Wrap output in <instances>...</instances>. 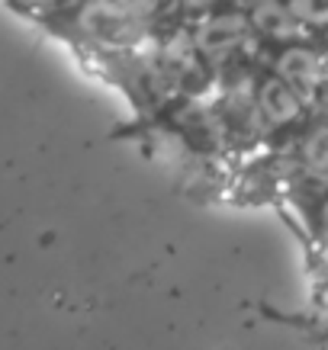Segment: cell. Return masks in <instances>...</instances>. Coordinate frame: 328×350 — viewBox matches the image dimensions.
Segmentation results:
<instances>
[{"mask_svg":"<svg viewBox=\"0 0 328 350\" xmlns=\"http://www.w3.org/2000/svg\"><path fill=\"white\" fill-rule=\"evenodd\" d=\"M325 228H328V206H325Z\"/></svg>","mask_w":328,"mask_h":350,"instance_id":"obj_10","label":"cell"},{"mask_svg":"<svg viewBox=\"0 0 328 350\" xmlns=\"http://www.w3.org/2000/svg\"><path fill=\"white\" fill-rule=\"evenodd\" d=\"M244 29H248V20H244L242 13H223V16H212L210 23H203L200 36H197V45L206 55H223L232 45L242 42Z\"/></svg>","mask_w":328,"mask_h":350,"instance_id":"obj_2","label":"cell"},{"mask_svg":"<svg viewBox=\"0 0 328 350\" xmlns=\"http://www.w3.org/2000/svg\"><path fill=\"white\" fill-rule=\"evenodd\" d=\"M261 113H264L270 122L283 126V122H293L299 116V94L286 84L283 77L280 81H267L261 87Z\"/></svg>","mask_w":328,"mask_h":350,"instance_id":"obj_4","label":"cell"},{"mask_svg":"<svg viewBox=\"0 0 328 350\" xmlns=\"http://www.w3.org/2000/svg\"><path fill=\"white\" fill-rule=\"evenodd\" d=\"M257 3H261V0H257Z\"/></svg>","mask_w":328,"mask_h":350,"instance_id":"obj_11","label":"cell"},{"mask_svg":"<svg viewBox=\"0 0 328 350\" xmlns=\"http://www.w3.org/2000/svg\"><path fill=\"white\" fill-rule=\"evenodd\" d=\"M81 29L106 45H132L142 36V16L129 13L119 0H90L77 16Z\"/></svg>","mask_w":328,"mask_h":350,"instance_id":"obj_1","label":"cell"},{"mask_svg":"<svg viewBox=\"0 0 328 350\" xmlns=\"http://www.w3.org/2000/svg\"><path fill=\"white\" fill-rule=\"evenodd\" d=\"M306 161L312 167H328V129H316L306 142Z\"/></svg>","mask_w":328,"mask_h":350,"instance_id":"obj_7","label":"cell"},{"mask_svg":"<svg viewBox=\"0 0 328 350\" xmlns=\"http://www.w3.org/2000/svg\"><path fill=\"white\" fill-rule=\"evenodd\" d=\"M184 3H187V7H210L212 0H184Z\"/></svg>","mask_w":328,"mask_h":350,"instance_id":"obj_9","label":"cell"},{"mask_svg":"<svg viewBox=\"0 0 328 350\" xmlns=\"http://www.w3.org/2000/svg\"><path fill=\"white\" fill-rule=\"evenodd\" d=\"M119 3H123L129 13H136V16H149V13L158 10L161 0H119Z\"/></svg>","mask_w":328,"mask_h":350,"instance_id":"obj_8","label":"cell"},{"mask_svg":"<svg viewBox=\"0 0 328 350\" xmlns=\"http://www.w3.org/2000/svg\"><path fill=\"white\" fill-rule=\"evenodd\" d=\"M277 71H280V77H283L299 96H309L318 87V58L312 52H306V49H290V52H283Z\"/></svg>","mask_w":328,"mask_h":350,"instance_id":"obj_3","label":"cell"},{"mask_svg":"<svg viewBox=\"0 0 328 350\" xmlns=\"http://www.w3.org/2000/svg\"><path fill=\"white\" fill-rule=\"evenodd\" d=\"M299 23L309 26H328V0H290L286 3Z\"/></svg>","mask_w":328,"mask_h":350,"instance_id":"obj_6","label":"cell"},{"mask_svg":"<svg viewBox=\"0 0 328 350\" xmlns=\"http://www.w3.org/2000/svg\"><path fill=\"white\" fill-rule=\"evenodd\" d=\"M251 23H254V29H261L264 36H270V39H297L299 26H303V23L293 16L290 7H280L274 0H261V3L254 7Z\"/></svg>","mask_w":328,"mask_h":350,"instance_id":"obj_5","label":"cell"}]
</instances>
